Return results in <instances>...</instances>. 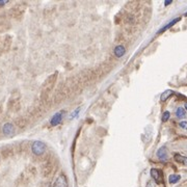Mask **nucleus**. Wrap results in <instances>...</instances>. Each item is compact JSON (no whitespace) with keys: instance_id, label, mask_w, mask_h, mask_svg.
<instances>
[{"instance_id":"nucleus-1","label":"nucleus","mask_w":187,"mask_h":187,"mask_svg":"<svg viewBox=\"0 0 187 187\" xmlns=\"http://www.w3.org/2000/svg\"><path fill=\"white\" fill-rule=\"evenodd\" d=\"M77 77L79 79V82L81 83L82 88H84V86H89L93 84V82L97 78V75L94 69H84L79 73Z\"/></svg>"},{"instance_id":"nucleus-2","label":"nucleus","mask_w":187,"mask_h":187,"mask_svg":"<svg viewBox=\"0 0 187 187\" xmlns=\"http://www.w3.org/2000/svg\"><path fill=\"white\" fill-rule=\"evenodd\" d=\"M65 85L67 88V91H68L69 97H74L76 95H78L81 91L82 85L81 83L79 82V79L77 76H72L67 79V81L65 82Z\"/></svg>"},{"instance_id":"nucleus-3","label":"nucleus","mask_w":187,"mask_h":187,"mask_svg":"<svg viewBox=\"0 0 187 187\" xmlns=\"http://www.w3.org/2000/svg\"><path fill=\"white\" fill-rule=\"evenodd\" d=\"M57 75L58 73L55 72L51 74L50 76L47 77V79L44 81L42 85V97H45L44 100H46V97H48V95L52 92V89L54 88V86L57 81Z\"/></svg>"},{"instance_id":"nucleus-4","label":"nucleus","mask_w":187,"mask_h":187,"mask_svg":"<svg viewBox=\"0 0 187 187\" xmlns=\"http://www.w3.org/2000/svg\"><path fill=\"white\" fill-rule=\"evenodd\" d=\"M26 8H27V4L25 2L17 3L9 9V16L15 20H21L25 14Z\"/></svg>"},{"instance_id":"nucleus-5","label":"nucleus","mask_w":187,"mask_h":187,"mask_svg":"<svg viewBox=\"0 0 187 187\" xmlns=\"http://www.w3.org/2000/svg\"><path fill=\"white\" fill-rule=\"evenodd\" d=\"M68 97H69L68 91H67L65 83H62L61 85H59L58 88H56L54 95H53V101H54L55 104H59V103H61L62 101H65Z\"/></svg>"},{"instance_id":"nucleus-6","label":"nucleus","mask_w":187,"mask_h":187,"mask_svg":"<svg viewBox=\"0 0 187 187\" xmlns=\"http://www.w3.org/2000/svg\"><path fill=\"white\" fill-rule=\"evenodd\" d=\"M21 108V101H20V94L15 93L13 94L12 97L8 100V109L11 112H17Z\"/></svg>"},{"instance_id":"nucleus-7","label":"nucleus","mask_w":187,"mask_h":187,"mask_svg":"<svg viewBox=\"0 0 187 187\" xmlns=\"http://www.w3.org/2000/svg\"><path fill=\"white\" fill-rule=\"evenodd\" d=\"M111 69H112V67L108 65L106 61H104V62L100 63L99 66H97L94 70H95V72H96L97 77H105V76L111 71Z\"/></svg>"},{"instance_id":"nucleus-8","label":"nucleus","mask_w":187,"mask_h":187,"mask_svg":"<svg viewBox=\"0 0 187 187\" xmlns=\"http://www.w3.org/2000/svg\"><path fill=\"white\" fill-rule=\"evenodd\" d=\"M47 147L46 145L41 140H35V142H32L31 145V151L35 156H41L46 152Z\"/></svg>"},{"instance_id":"nucleus-9","label":"nucleus","mask_w":187,"mask_h":187,"mask_svg":"<svg viewBox=\"0 0 187 187\" xmlns=\"http://www.w3.org/2000/svg\"><path fill=\"white\" fill-rule=\"evenodd\" d=\"M53 168H54V164H53L52 159L46 160V161L42 164V168H41V173H42V175L44 176V177H48V176L50 175V174L52 173Z\"/></svg>"},{"instance_id":"nucleus-10","label":"nucleus","mask_w":187,"mask_h":187,"mask_svg":"<svg viewBox=\"0 0 187 187\" xmlns=\"http://www.w3.org/2000/svg\"><path fill=\"white\" fill-rule=\"evenodd\" d=\"M12 42H13L12 36L6 35L4 38H3L2 42L0 43V51L1 52H8L12 47Z\"/></svg>"},{"instance_id":"nucleus-11","label":"nucleus","mask_w":187,"mask_h":187,"mask_svg":"<svg viewBox=\"0 0 187 187\" xmlns=\"http://www.w3.org/2000/svg\"><path fill=\"white\" fill-rule=\"evenodd\" d=\"M125 8H126V11L128 12V14L137 15L139 8H140V4L138 1H129L126 4Z\"/></svg>"},{"instance_id":"nucleus-12","label":"nucleus","mask_w":187,"mask_h":187,"mask_svg":"<svg viewBox=\"0 0 187 187\" xmlns=\"http://www.w3.org/2000/svg\"><path fill=\"white\" fill-rule=\"evenodd\" d=\"M15 126L12 123H5L4 125L2 126V133L5 136H13L15 134Z\"/></svg>"},{"instance_id":"nucleus-13","label":"nucleus","mask_w":187,"mask_h":187,"mask_svg":"<svg viewBox=\"0 0 187 187\" xmlns=\"http://www.w3.org/2000/svg\"><path fill=\"white\" fill-rule=\"evenodd\" d=\"M63 115H65V111H59L57 113H55V115L52 116L51 121H50V125L54 127V126H57L58 124H61V122L62 121Z\"/></svg>"},{"instance_id":"nucleus-14","label":"nucleus","mask_w":187,"mask_h":187,"mask_svg":"<svg viewBox=\"0 0 187 187\" xmlns=\"http://www.w3.org/2000/svg\"><path fill=\"white\" fill-rule=\"evenodd\" d=\"M150 173H151L152 178H153V180H154L156 183H158V184L162 183L163 178H162V173H161V171H159V169H157V168H152Z\"/></svg>"},{"instance_id":"nucleus-15","label":"nucleus","mask_w":187,"mask_h":187,"mask_svg":"<svg viewBox=\"0 0 187 187\" xmlns=\"http://www.w3.org/2000/svg\"><path fill=\"white\" fill-rule=\"evenodd\" d=\"M54 187H68V180H67V177L63 174H61L56 179V181L54 183Z\"/></svg>"},{"instance_id":"nucleus-16","label":"nucleus","mask_w":187,"mask_h":187,"mask_svg":"<svg viewBox=\"0 0 187 187\" xmlns=\"http://www.w3.org/2000/svg\"><path fill=\"white\" fill-rule=\"evenodd\" d=\"M157 157H158L160 160H162V161H166V159H168V152H166L165 146H163L160 149H158V151H157Z\"/></svg>"},{"instance_id":"nucleus-17","label":"nucleus","mask_w":187,"mask_h":187,"mask_svg":"<svg viewBox=\"0 0 187 187\" xmlns=\"http://www.w3.org/2000/svg\"><path fill=\"white\" fill-rule=\"evenodd\" d=\"M126 53V48L122 44H119L118 46L115 48V55L118 58H121L123 56L125 55Z\"/></svg>"},{"instance_id":"nucleus-18","label":"nucleus","mask_w":187,"mask_h":187,"mask_svg":"<svg viewBox=\"0 0 187 187\" xmlns=\"http://www.w3.org/2000/svg\"><path fill=\"white\" fill-rule=\"evenodd\" d=\"M180 20H181V18H180V17H178V18H176V19H174V20H172L171 22L169 23H168V24H166L164 27H162L161 29H160V30L158 31V33H161V32H164L165 30H168V28H171L173 25H175L176 23H178Z\"/></svg>"},{"instance_id":"nucleus-19","label":"nucleus","mask_w":187,"mask_h":187,"mask_svg":"<svg viewBox=\"0 0 187 187\" xmlns=\"http://www.w3.org/2000/svg\"><path fill=\"white\" fill-rule=\"evenodd\" d=\"M13 154H14V151H13L12 147H9V146L4 147L1 151V155L4 157V158H8V157H9V156H13Z\"/></svg>"},{"instance_id":"nucleus-20","label":"nucleus","mask_w":187,"mask_h":187,"mask_svg":"<svg viewBox=\"0 0 187 187\" xmlns=\"http://www.w3.org/2000/svg\"><path fill=\"white\" fill-rule=\"evenodd\" d=\"M16 125L19 127V128H24V127L27 125V121H26V119L24 116H20L16 120Z\"/></svg>"},{"instance_id":"nucleus-21","label":"nucleus","mask_w":187,"mask_h":187,"mask_svg":"<svg viewBox=\"0 0 187 187\" xmlns=\"http://www.w3.org/2000/svg\"><path fill=\"white\" fill-rule=\"evenodd\" d=\"M173 94H174L173 91H171V89H168V91L163 92L161 94V96H160V100H161V101H166V100H168L169 97L173 95Z\"/></svg>"},{"instance_id":"nucleus-22","label":"nucleus","mask_w":187,"mask_h":187,"mask_svg":"<svg viewBox=\"0 0 187 187\" xmlns=\"http://www.w3.org/2000/svg\"><path fill=\"white\" fill-rule=\"evenodd\" d=\"M9 28H11V25H9V23L5 22V21H0V32L8 31Z\"/></svg>"},{"instance_id":"nucleus-23","label":"nucleus","mask_w":187,"mask_h":187,"mask_svg":"<svg viewBox=\"0 0 187 187\" xmlns=\"http://www.w3.org/2000/svg\"><path fill=\"white\" fill-rule=\"evenodd\" d=\"M175 159H176V161L182 163V164L187 165V157L182 156V155H180V154H176L175 155Z\"/></svg>"},{"instance_id":"nucleus-24","label":"nucleus","mask_w":187,"mask_h":187,"mask_svg":"<svg viewBox=\"0 0 187 187\" xmlns=\"http://www.w3.org/2000/svg\"><path fill=\"white\" fill-rule=\"evenodd\" d=\"M176 115H177V118H178V119L185 118V115H186L185 109L182 108V107H179L178 109H177V111H176Z\"/></svg>"},{"instance_id":"nucleus-25","label":"nucleus","mask_w":187,"mask_h":187,"mask_svg":"<svg viewBox=\"0 0 187 187\" xmlns=\"http://www.w3.org/2000/svg\"><path fill=\"white\" fill-rule=\"evenodd\" d=\"M180 179H181V176H179V175H171V176H169V178H168V181H169L171 184H176L177 182L180 181Z\"/></svg>"},{"instance_id":"nucleus-26","label":"nucleus","mask_w":187,"mask_h":187,"mask_svg":"<svg viewBox=\"0 0 187 187\" xmlns=\"http://www.w3.org/2000/svg\"><path fill=\"white\" fill-rule=\"evenodd\" d=\"M169 116H171V113H169V111L163 112V115H162V122H168V119H169Z\"/></svg>"},{"instance_id":"nucleus-27","label":"nucleus","mask_w":187,"mask_h":187,"mask_svg":"<svg viewBox=\"0 0 187 187\" xmlns=\"http://www.w3.org/2000/svg\"><path fill=\"white\" fill-rule=\"evenodd\" d=\"M179 126L181 127L182 129H185V130H187V122H185V121H183V122H181L179 124Z\"/></svg>"},{"instance_id":"nucleus-28","label":"nucleus","mask_w":187,"mask_h":187,"mask_svg":"<svg viewBox=\"0 0 187 187\" xmlns=\"http://www.w3.org/2000/svg\"><path fill=\"white\" fill-rule=\"evenodd\" d=\"M146 187H155V183L152 182V181H149L147 183V186Z\"/></svg>"},{"instance_id":"nucleus-29","label":"nucleus","mask_w":187,"mask_h":187,"mask_svg":"<svg viewBox=\"0 0 187 187\" xmlns=\"http://www.w3.org/2000/svg\"><path fill=\"white\" fill-rule=\"evenodd\" d=\"M8 2V0H0V6H3V5H5L6 3Z\"/></svg>"},{"instance_id":"nucleus-30","label":"nucleus","mask_w":187,"mask_h":187,"mask_svg":"<svg viewBox=\"0 0 187 187\" xmlns=\"http://www.w3.org/2000/svg\"><path fill=\"white\" fill-rule=\"evenodd\" d=\"M172 2H173L172 0H166V1L164 2V5H168V4H171Z\"/></svg>"},{"instance_id":"nucleus-31","label":"nucleus","mask_w":187,"mask_h":187,"mask_svg":"<svg viewBox=\"0 0 187 187\" xmlns=\"http://www.w3.org/2000/svg\"><path fill=\"white\" fill-rule=\"evenodd\" d=\"M184 107H185V109L187 110V102H185V104H184Z\"/></svg>"},{"instance_id":"nucleus-32","label":"nucleus","mask_w":187,"mask_h":187,"mask_svg":"<svg viewBox=\"0 0 187 187\" xmlns=\"http://www.w3.org/2000/svg\"><path fill=\"white\" fill-rule=\"evenodd\" d=\"M186 15H187V13H186Z\"/></svg>"}]
</instances>
